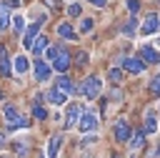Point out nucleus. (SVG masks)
<instances>
[{
  "instance_id": "f257e3e1",
  "label": "nucleus",
  "mask_w": 160,
  "mask_h": 158,
  "mask_svg": "<svg viewBox=\"0 0 160 158\" xmlns=\"http://www.w3.org/2000/svg\"><path fill=\"white\" fill-rule=\"evenodd\" d=\"M100 93H102V80H100L98 75H88V78L82 80V85H80V95H82L85 100H95Z\"/></svg>"
},
{
  "instance_id": "f03ea898",
  "label": "nucleus",
  "mask_w": 160,
  "mask_h": 158,
  "mask_svg": "<svg viewBox=\"0 0 160 158\" xmlns=\"http://www.w3.org/2000/svg\"><path fill=\"white\" fill-rule=\"evenodd\" d=\"M2 115H5V123H8L10 128H28V125H30V120H28V118H22V115L18 113V108H15V105H10V103L2 108Z\"/></svg>"
},
{
  "instance_id": "7ed1b4c3",
  "label": "nucleus",
  "mask_w": 160,
  "mask_h": 158,
  "mask_svg": "<svg viewBox=\"0 0 160 158\" xmlns=\"http://www.w3.org/2000/svg\"><path fill=\"white\" fill-rule=\"evenodd\" d=\"M45 23V15L38 20V23H32V25H25V30H22V45L25 48H32V43H35V38H38V33H40V25Z\"/></svg>"
},
{
  "instance_id": "20e7f679",
  "label": "nucleus",
  "mask_w": 160,
  "mask_h": 158,
  "mask_svg": "<svg viewBox=\"0 0 160 158\" xmlns=\"http://www.w3.org/2000/svg\"><path fill=\"white\" fill-rule=\"evenodd\" d=\"M158 30H160V18H158L155 13H148V15L142 18L140 35H152V33H158Z\"/></svg>"
},
{
  "instance_id": "39448f33",
  "label": "nucleus",
  "mask_w": 160,
  "mask_h": 158,
  "mask_svg": "<svg viewBox=\"0 0 160 158\" xmlns=\"http://www.w3.org/2000/svg\"><path fill=\"white\" fill-rule=\"evenodd\" d=\"M50 73H52V65H50V63H45L42 58H38V60L32 63V75H35V80L45 83V80L50 78Z\"/></svg>"
},
{
  "instance_id": "423d86ee",
  "label": "nucleus",
  "mask_w": 160,
  "mask_h": 158,
  "mask_svg": "<svg viewBox=\"0 0 160 158\" xmlns=\"http://www.w3.org/2000/svg\"><path fill=\"white\" fill-rule=\"evenodd\" d=\"M78 128H80V133H92L98 128V115L95 113H82L80 120H78Z\"/></svg>"
},
{
  "instance_id": "0eeeda50",
  "label": "nucleus",
  "mask_w": 160,
  "mask_h": 158,
  "mask_svg": "<svg viewBox=\"0 0 160 158\" xmlns=\"http://www.w3.org/2000/svg\"><path fill=\"white\" fill-rule=\"evenodd\" d=\"M120 68L128 70V73H132V75H138V73L145 70V63H142L140 58H122V60H120Z\"/></svg>"
},
{
  "instance_id": "6e6552de",
  "label": "nucleus",
  "mask_w": 160,
  "mask_h": 158,
  "mask_svg": "<svg viewBox=\"0 0 160 158\" xmlns=\"http://www.w3.org/2000/svg\"><path fill=\"white\" fill-rule=\"evenodd\" d=\"M112 135H115L118 143H128V140H130V125H128L125 120H118L115 128H112Z\"/></svg>"
},
{
  "instance_id": "1a4fd4ad",
  "label": "nucleus",
  "mask_w": 160,
  "mask_h": 158,
  "mask_svg": "<svg viewBox=\"0 0 160 158\" xmlns=\"http://www.w3.org/2000/svg\"><path fill=\"white\" fill-rule=\"evenodd\" d=\"M78 120H80V105L72 103V105H68V113H65V128H75Z\"/></svg>"
},
{
  "instance_id": "9d476101",
  "label": "nucleus",
  "mask_w": 160,
  "mask_h": 158,
  "mask_svg": "<svg viewBox=\"0 0 160 158\" xmlns=\"http://www.w3.org/2000/svg\"><path fill=\"white\" fill-rule=\"evenodd\" d=\"M52 68H55V70H58V73L62 75V73H65V70L70 68V55H68L65 50H60V53H58V58L52 60Z\"/></svg>"
},
{
  "instance_id": "9b49d317",
  "label": "nucleus",
  "mask_w": 160,
  "mask_h": 158,
  "mask_svg": "<svg viewBox=\"0 0 160 158\" xmlns=\"http://www.w3.org/2000/svg\"><path fill=\"white\" fill-rule=\"evenodd\" d=\"M140 58H142V63H145V65H148V63H160L158 50H155V48H150V45H142V48H140Z\"/></svg>"
},
{
  "instance_id": "f8f14e48",
  "label": "nucleus",
  "mask_w": 160,
  "mask_h": 158,
  "mask_svg": "<svg viewBox=\"0 0 160 158\" xmlns=\"http://www.w3.org/2000/svg\"><path fill=\"white\" fill-rule=\"evenodd\" d=\"M10 73H12V68H10L8 50H5V45H0V75H2V78H8Z\"/></svg>"
},
{
  "instance_id": "ddd939ff",
  "label": "nucleus",
  "mask_w": 160,
  "mask_h": 158,
  "mask_svg": "<svg viewBox=\"0 0 160 158\" xmlns=\"http://www.w3.org/2000/svg\"><path fill=\"white\" fill-rule=\"evenodd\" d=\"M60 143H62V135L55 133L50 135V143H48V158H58V150H60Z\"/></svg>"
},
{
  "instance_id": "4468645a",
  "label": "nucleus",
  "mask_w": 160,
  "mask_h": 158,
  "mask_svg": "<svg viewBox=\"0 0 160 158\" xmlns=\"http://www.w3.org/2000/svg\"><path fill=\"white\" fill-rule=\"evenodd\" d=\"M58 35L65 38V40H78V33L72 30L70 23H60V25H58Z\"/></svg>"
},
{
  "instance_id": "2eb2a0df",
  "label": "nucleus",
  "mask_w": 160,
  "mask_h": 158,
  "mask_svg": "<svg viewBox=\"0 0 160 158\" xmlns=\"http://www.w3.org/2000/svg\"><path fill=\"white\" fill-rule=\"evenodd\" d=\"M155 130H158V118H155L152 110H148V113H145V128H142V133L150 135V133H155Z\"/></svg>"
},
{
  "instance_id": "dca6fc26",
  "label": "nucleus",
  "mask_w": 160,
  "mask_h": 158,
  "mask_svg": "<svg viewBox=\"0 0 160 158\" xmlns=\"http://www.w3.org/2000/svg\"><path fill=\"white\" fill-rule=\"evenodd\" d=\"M28 70H30V60H28V55L20 53V55L15 58V73H18V75H25Z\"/></svg>"
},
{
  "instance_id": "f3484780",
  "label": "nucleus",
  "mask_w": 160,
  "mask_h": 158,
  "mask_svg": "<svg viewBox=\"0 0 160 158\" xmlns=\"http://www.w3.org/2000/svg\"><path fill=\"white\" fill-rule=\"evenodd\" d=\"M50 103H55V105H62L65 100H68V93H62V90H58V88H50V93L45 95Z\"/></svg>"
},
{
  "instance_id": "a211bd4d",
  "label": "nucleus",
  "mask_w": 160,
  "mask_h": 158,
  "mask_svg": "<svg viewBox=\"0 0 160 158\" xmlns=\"http://www.w3.org/2000/svg\"><path fill=\"white\" fill-rule=\"evenodd\" d=\"M55 88H58V90H62V93H68V95H70V93H72V80H70V78H68V75H65V73H62V75H60V78H58V83H55Z\"/></svg>"
},
{
  "instance_id": "6ab92c4d",
  "label": "nucleus",
  "mask_w": 160,
  "mask_h": 158,
  "mask_svg": "<svg viewBox=\"0 0 160 158\" xmlns=\"http://www.w3.org/2000/svg\"><path fill=\"white\" fill-rule=\"evenodd\" d=\"M48 45H50V43H48V38H45V35H38V38H35V43H32V53H38V55H40L42 50H48Z\"/></svg>"
},
{
  "instance_id": "aec40b11",
  "label": "nucleus",
  "mask_w": 160,
  "mask_h": 158,
  "mask_svg": "<svg viewBox=\"0 0 160 158\" xmlns=\"http://www.w3.org/2000/svg\"><path fill=\"white\" fill-rule=\"evenodd\" d=\"M10 28V13H8V5L0 3V30Z\"/></svg>"
},
{
  "instance_id": "412c9836",
  "label": "nucleus",
  "mask_w": 160,
  "mask_h": 158,
  "mask_svg": "<svg viewBox=\"0 0 160 158\" xmlns=\"http://www.w3.org/2000/svg\"><path fill=\"white\" fill-rule=\"evenodd\" d=\"M130 138H132V140H130L132 150H138L140 145H145V133H142V130H138V133H135V135H130Z\"/></svg>"
},
{
  "instance_id": "4be33fe9",
  "label": "nucleus",
  "mask_w": 160,
  "mask_h": 158,
  "mask_svg": "<svg viewBox=\"0 0 160 158\" xmlns=\"http://www.w3.org/2000/svg\"><path fill=\"white\" fill-rule=\"evenodd\" d=\"M32 115H35L38 120H45V118H48V110H45L40 103H35V105H32Z\"/></svg>"
},
{
  "instance_id": "5701e85b",
  "label": "nucleus",
  "mask_w": 160,
  "mask_h": 158,
  "mask_svg": "<svg viewBox=\"0 0 160 158\" xmlns=\"http://www.w3.org/2000/svg\"><path fill=\"white\" fill-rule=\"evenodd\" d=\"M12 25H15L18 33H22V30H25V18H22V15H15V18H12Z\"/></svg>"
},
{
  "instance_id": "b1692460",
  "label": "nucleus",
  "mask_w": 160,
  "mask_h": 158,
  "mask_svg": "<svg viewBox=\"0 0 160 158\" xmlns=\"http://www.w3.org/2000/svg\"><path fill=\"white\" fill-rule=\"evenodd\" d=\"M108 78H110V83H120V80H122V70H120V68H112Z\"/></svg>"
},
{
  "instance_id": "393cba45",
  "label": "nucleus",
  "mask_w": 160,
  "mask_h": 158,
  "mask_svg": "<svg viewBox=\"0 0 160 158\" xmlns=\"http://www.w3.org/2000/svg\"><path fill=\"white\" fill-rule=\"evenodd\" d=\"M150 93H152V95H160V75H155V78L150 80Z\"/></svg>"
},
{
  "instance_id": "a878e982",
  "label": "nucleus",
  "mask_w": 160,
  "mask_h": 158,
  "mask_svg": "<svg viewBox=\"0 0 160 158\" xmlns=\"http://www.w3.org/2000/svg\"><path fill=\"white\" fill-rule=\"evenodd\" d=\"M92 30V20L90 18H82V23H80V33H90Z\"/></svg>"
},
{
  "instance_id": "bb28decb",
  "label": "nucleus",
  "mask_w": 160,
  "mask_h": 158,
  "mask_svg": "<svg viewBox=\"0 0 160 158\" xmlns=\"http://www.w3.org/2000/svg\"><path fill=\"white\" fill-rule=\"evenodd\" d=\"M58 53H60V48H55V45H48V50H45L48 60H55V58H58Z\"/></svg>"
},
{
  "instance_id": "cd10ccee",
  "label": "nucleus",
  "mask_w": 160,
  "mask_h": 158,
  "mask_svg": "<svg viewBox=\"0 0 160 158\" xmlns=\"http://www.w3.org/2000/svg\"><path fill=\"white\" fill-rule=\"evenodd\" d=\"M75 58H78V60H75V63H78V65H80V68H82V65H88V53H82V50H80V53H78V55H75Z\"/></svg>"
},
{
  "instance_id": "c85d7f7f",
  "label": "nucleus",
  "mask_w": 160,
  "mask_h": 158,
  "mask_svg": "<svg viewBox=\"0 0 160 158\" xmlns=\"http://www.w3.org/2000/svg\"><path fill=\"white\" fill-rule=\"evenodd\" d=\"M68 13H70L72 18H78V15H80V5H78V3H72V5L68 8Z\"/></svg>"
},
{
  "instance_id": "c756f323",
  "label": "nucleus",
  "mask_w": 160,
  "mask_h": 158,
  "mask_svg": "<svg viewBox=\"0 0 160 158\" xmlns=\"http://www.w3.org/2000/svg\"><path fill=\"white\" fill-rule=\"evenodd\" d=\"M128 8H130V13L135 15V13L140 10V3H138V0H128Z\"/></svg>"
},
{
  "instance_id": "7c9ffc66",
  "label": "nucleus",
  "mask_w": 160,
  "mask_h": 158,
  "mask_svg": "<svg viewBox=\"0 0 160 158\" xmlns=\"http://www.w3.org/2000/svg\"><path fill=\"white\" fill-rule=\"evenodd\" d=\"M132 30H135V18H130V23L125 25V30H122V33H125V35H130Z\"/></svg>"
},
{
  "instance_id": "2f4dec72",
  "label": "nucleus",
  "mask_w": 160,
  "mask_h": 158,
  "mask_svg": "<svg viewBox=\"0 0 160 158\" xmlns=\"http://www.w3.org/2000/svg\"><path fill=\"white\" fill-rule=\"evenodd\" d=\"M5 145H8V135H5V133H0V148H5Z\"/></svg>"
},
{
  "instance_id": "473e14b6",
  "label": "nucleus",
  "mask_w": 160,
  "mask_h": 158,
  "mask_svg": "<svg viewBox=\"0 0 160 158\" xmlns=\"http://www.w3.org/2000/svg\"><path fill=\"white\" fill-rule=\"evenodd\" d=\"M5 5H8V8H18V5H20V0H8Z\"/></svg>"
},
{
  "instance_id": "72a5a7b5",
  "label": "nucleus",
  "mask_w": 160,
  "mask_h": 158,
  "mask_svg": "<svg viewBox=\"0 0 160 158\" xmlns=\"http://www.w3.org/2000/svg\"><path fill=\"white\" fill-rule=\"evenodd\" d=\"M88 3H92V5H98V8H102V5H105V0H88Z\"/></svg>"
},
{
  "instance_id": "f704fd0d",
  "label": "nucleus",
  "mask_w": 160,
  "mask_h": 158,
  "mask_svg": "<svg viewBox=\"0 0 160 158\" xmlns=\"http://www.w3.org/2000/svg\"><path fill=\"white\" fill-rule=\"evenodd\" d=\"M0 100H2V90H0Z\"/></svg>"
},
{
  "instance_id": "c9c22d12",
  "label": "nucleus",
  "mask_w": 160,
  "mask_h": 158,
  "mask_svg": "<svg viewBox=\"0 0 160 158\" xmlns=\"http://www.w3.org/2000/svg\"><path fill=\"white\" fill-rule=\"evenodd\" d=\"M158 155H160V148H158Z\"/></svg>"
}]
</instances>
